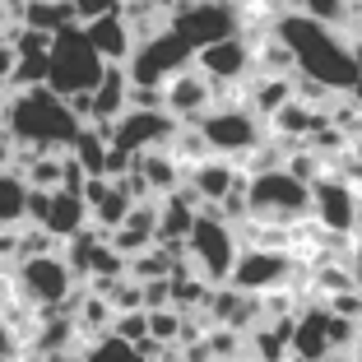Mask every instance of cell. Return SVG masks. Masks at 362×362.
I'll return each mask as SVG.
<instances>
[{"instance_id": "3957f363", "label": "cell", "mask_w": 362, "mask_h": 362, "mask_svg": "<svg viewBox=\"0 0 362 362\" xmlns=\"http://www.w3.org/2000/svg\"><path fill=\"white\" fill-rule=\"evenodd\" d=\"M107 75V61L98 56V47L88 42L84 23H70L52 37V52H47V84L61 98L70 93H93L98 79Z\"/></svg>"}, {"instance_id": "ffe728a7", "label": "cell", "mask_w": 362, "mask_h": 362, "mask_svg": "<svg viewBox=\"0 0 362 362\" xmlns=\"http://www.w3.org/2000/svg\"><path fill=\"white\" fill-rule=\"evenodd\" d=\"M126 107H130V75H126V65H107V75L98 79V88H93V121L112 126Z\"/></svg>"}, {"instance_id": "484cf974", "label": "cell", "mask_w": 362, "mask_h": 362, "mask_svg": "<svg viewBox=\"0 0 362 362\" xmlns=\"http://www.w3.org/2000/svg\"><path fill=\"white\" fill-rule=\"evenodd\" d=\"M79 362H144L135 353V344L117 339V334H103V339H88L79 349Z\"/></svg>"}, {"instance_id": "4dcf8cb0", "label": "cell", "mask_w": 362, "mask_h": 362, "mask_svg": "<svg viewBox=\"0 0 362 362\" xmlns=\"http://www.w3.org/2000/svg\"><path fill=\"white\" fill-rule=\"evenodd\" d=\"M302 14H316V19L325 23H344L349 19V0H298Z\"/></svg>"}, {"instance_id": "4316f807", "label": "cell", "mask_w": 362, "mask_h": 362, "mask_svg": "<svg viewBox=\"0 0 362 362\" xmlns=\"http://www.w3.org/2000/svg\"><path fill=\"white\" fill-rule=\"evenodd\" d=\"M103 298L112 302V311H139V307H144V284H139V279H130V274H121L117 284L103 293Z\"/></svg>"}, {"instance_id": "2e32d148", "label": "cell", "mask_w": 362, "mask_h": 362, "mask_svg": "<svg viewBox=\"0 0 362 362\" xmlns=\"http://www.w3.org/2000/svg\"><path fill=\"white\" fill-rule=\"evenodd\" d=\"M79 195H84V204H88V223L103 228V233H112V228L126 223L130 204H135L126 191H121V181H112V177H88Z\"/></svg>"}, {"instance_id": "5b68a950", "label": "cell", "mask_w": 362, "mask_h": 362, "mask_svg": "<svg viewBox=\"0 0 362 362\" xmlns=\"http://www.w3.org/2000/svg\"><path fill=\"white\" fill-rule=\"evenodd\" d=\"M186 251H191L195 274L218 288V284L233 279V265H237V256H242V237H237V228L228 223V218H218L214 204H200L195 228H191V237H186Z\"/></svg>"}, {"instance_id": "7c38bea8", "label": "cell", "mask_w": 362, "mask_h": 362, "mask_svg": "<svg viewBox=\"0 0 362 362\" xmlns=\"http://www.w3.org/2000/svg\"><path fill=\"white\" fill-rule=\"evenodd\" d=\"M172 28L200 52V47L218 42L228 33H242V14H237V5H228V0H186V5L172 10Z\"/></svg>"}, {"instance_id": "5bb4252c", "label": "cell", "mask_w": 362, "mask_h": 362, "mask_svg": "<svg viewBox=\"0 0 362 362\" xmlns=\"http://www.w3.org/2000/svg\"><path fill=\"white\" fill-rule=\"evenodd\" d=\"M218 98H223V88L214 84L195 61L186 65V70H177V75L163 84V107H168L177 121H200Z\"/></svg>"}, {"instance_id": "277c9868", "label": "cell", "mask_w": 362, "mask_h": 362, "mask_svg": "<svg viewBox=\"0 0 362 362\" xmlns=\"http://www.w3.org/2000/svg\"><path fill=\"white\" fill-rule=\"evenodd\" d=\"M246 200H251V218L293 228L302 218H311V181L293 177L288 168L251 172L246 177Z\"/></svg>"}, {"instance_id": "ac0fdd59", "label": "cell", "mask_w": 362, "mask_h": 362, "mask_svg": "<svg viewBox=\"0 0 362 362\" xmlns=\"http://www.w3.org/2000/svg\"><path fill=\"white\" fill-rule=\"evenodd\" d=\"M42 228H47L52 237H61V242H65V237H75L79 228H88V204H84V195L56 186V191H52V204H47Z\"/></svg>"}, {"instance_id": "8d00e7d4", "label": "cell", "mask_w": 362, "mask_h": 362, "mask_svg": "<svg viewBox=\"0 0 362 362\" xmlns=\"http://www.w3.org/2000/svg\"><path fill=\"white\" fill-rule=\"evenodd\" d=\"M358 362H362V358H358Z\"/></svg>"}, {"instance_id": "f546056e", "label": "cell", "mask_w": 362, "mask_h": 362, "mask_svg": "<svg viewBox=\"0 0 362 362\" xmlns=\"http://www.w3.org/2000/svg\"><path fill=\"white\" fill-rule=\"evenodd\" d=\"M320 302H325L334 316L358 320V325H362V288H344V293H330V298H320Z\"/></svg>"}, {"instance_id": "e0dca14e", "label": "cell", "mask_w": 362, "mask_h": 362, "mask_svg": "<svg viewBox=\"0 0 362 362\" xmlns=\"http://www.w3.org/2000/svg\"><path fill=\"white\" fill-rule=\"evenodd\" d=\"M84 33H88V42L98 47V56H103L107 65H126L130 52H135V33H130V23H126L121 10H107V14H98V19H84Z\"/></svg>"}, {"instance_id": "d6986e66", "label": "cell", "mask_w": 362, "mask_h": 362, "mask_svg": "<svg viewBox=\"0 0 362 362\" xmlns=\"http://www.w3.org/2000/svg\"><path fill=\"white\" fill-rule=\"evenodd\" d=\"M135 172L144 177V186H149L158 200H163V195H172L181 181H186V168H181L168 149H144V153H135Z\"/></svg>"}, {"instance_id": "6da1fadb", "label": "cell", "mask_w": 362, "mask_h": 362, "mask_svg": "<svg viewBox=\"0 0 362 362\" xmlns=\"http://www.w3.org/2000/svg\"><path fill=\"white\" fill-rule=\"evenodd\" d=\"M274 33L288 42L298 75L325 84L330 93H353V88L362 84L353 42H344L339 33H334V23H325V19H316V14H302L298 10V14H284V19L274 23Z\"/></svg>"}, {"instance_id": "ba28073f", "label": "cell", "mask_w": 362, "mask_h": 362, "mask_svg": "<svg viewBox=\"0 0 362 362\" xmlns=\"http://www.w3.org/2000/svg\"><path fill=\"white\" fill-rule=\"evenodd\" d=\"M191 61H195V47L168 23V28H158V33H149V37L135 42V52H130V61H126V75H130V84L163 88L177 70H186Z\"/></svg>"}, {"instance_id": "8992f818", "label": "cell", "mask_w": 362, "mask_h": 362, "mask_svg": "<svg viewBox=\"0 0 362 362\" xmlns=\"http://www.w3.org/2000/svg\"><path fill=\"white\" fill-rule=\"evenodd\" d=\"M195 126H200V135L209 139V153H223V158H237V163L256 149V144H265V135H269V121L256 117L242 98L214 103Z\"/></svg>"}, {"instance_id": "d4e9b609", "label": "cell", "mask_w": 362, "mask_h": 362, "mask_svg": "<svg viewBox=\"0 0 362 362\" xmlns=\"http://www.w3.org/2000/svg\"><path fill=\"white\" fill-rule=\"evenodd\" d=\"M177 260H181L177 251H168L163 242H153V246H144L139 256L126 260V274H130V279H168Z\"/></svg>"}, {"instance_id": "9c48e42d", "label": "cell", "mask_w": 362, "mask_h": 362, "mask_svg": "<svg viewBox=\"0 0 362 362\" xmlns=\"http://www.w3.org/2000/svg\"><path fill=\"white\" fill-rule=\"evenodd\" d=\"M311 274V265H302L293 251H269V246H242V256L233 265L228 284L242 293H274V288H293V279Z\"/></svg>"}, {"instance_id": "9a60e30c", "label": "cell", "mask_w": 362, "mask_h": 362, "mask_svg": "<svg viewBox=\"0 0 362 362\" xmlns=\"http://www.w3.org/2000/svg\"><path fill=\"white\" fill-rule=\"evenodd\" d=\"M242 181H246L242 163L223 158V153H209V158H200L195 168H186V186L200 195V204H218L228 191H237Z\"/></svg>"}, {"instance_id": "7402d4cb", "label": "cell", "mask_w": 362, "mask_h": 362, "mask_svg": "<svg viewBox=\"0 0 362 362\" xmlns=\"http://www.w3.org/2000/svg\"><path fill=\"white\" fill-rule=\"evenodd\" d=\"M112 302L103 298V293H93V288H84L75 298V330H79V339H103V334H112Z\"/></svg>"}, {"instance_id": "e575fe53", "label": "cell", "mask_w": 362, "mask_h": 362, "mask_svg": "<svg viewBox=\"0 0 362 362\" xmlns=\"http://www.w3.org/2000/svg\"><path fill=\"white\" fill-rule=\"evenodd\" d=\"M10 75H14V47H0V88H10Z\"/></svg>"}, {"instance_id": "4fadbf2b", "label": "cell", "mask_w": 362, "mask_h": 362, "mask_svg": "<svg viewBox=\"0 0 362 362\" xmlns=\"http://www.w3.org/2000/svg\"><path fill=\"white\" fill-rule=\"evenodd\" d=\"M181 121L172 117L168 107H126L117 121H112V144L130 153H144V149H168L172 130Z\"/></svg>"}, {"instance_id": "f1b7e54d", "label": "cell", "mask_w": 362, "mask_h": 362, "mask_svg": "<svg viewBox=\"0 0 362 362\" xmlns=\"http://www.w3.org/2000/svg\"><path fill=\"white\" fill-rule=\"evenodd\" d=\"M112 334L126 339V344H139L144 334H149V311L144 307L139 311H117V316H112Z\"/></svg>"}, {"instance_id": "d590c367", "label": "cell", "mask_w": 362, "mask_h": 362, "mask_svg": "<svg viewBox=\"0 0 362 362\" xmlns=\"http://www.w3.org/2000/svg\"><path fill=\"white\" fill-rule=\"evenodd\" d=\"M358 233H362V228H358Z\"/></svg>"}, {"instance_id": "cb8c5ba5", "label": "cell", "mask_w": 362, "mask_h": 362, "mask_svg": "<svg viewBox=\"0 0 362 362\" xmlns=\"http://www.w3.org/2000/svg\"><path fill=\"white\" fill-rule=\"evenodd\" d=\"M19 223H28V181H23V172L0 168V228Z\"/></svg>"}, {"instance_id": "52a82bcc", "label": "cell", "mask_w": 362, "mask_h": 362, "mask_svg": "<svg viewBox=\"0 0 362 362\" xmlns=\"http://www.w3.org/2000/svg\"><path fill=\"white\" fill-rule=\"evenodd\" d=\"M14 279V293H19L23 302H28L33 311H47V307H65V302L75 298L79 288V274L70 269V260L61 256V251H52V256H28V260H14L10 269Z\"/></svg>"}, {"instance_id": "d6a6232c", "label": "cell", "mask_w": 362, "mask_h": 362, "mask_svg": "<svg viewBox=\"0 0 362 362\" xmlns=\"http://www.w3.org/2000/svg\"><path fill=\"white\" fill-rule=\"evenodd\" d=\"M139 284H144V311L172 307V284H168V279H139Z\"/></svg>"}, {"instance_id": "836d02e7", "label": "cell", "mask_w": 362, "mask_h": 362, "mask_svg": "<svg viewBox=\"0 0 362 362\" xmlns=\"http://www.w3.org/2000/svg\"><path fill=\"white\" fill-rule=\"evenodd\" d=\"M126 0H75V14H79V23L84 19H98V14H107V10H121Z\"/></svg>"}, {"instance_id": "44dd1931", "label": "cell", "mask_w": 362, "mask_h": 362, "mask_svg": "<svg viewBox=\"0 0 362 362\" xmlns=\"http://www.w3.org/2000/svg\"><path fill=\"white\" fill-rule=\"evenodd\" d=\"M288 98H293V75H251V79H246V98H242V103L251 107L256 117L269 121Z\"/></svg>"}, {"instance_id": "30bf717a", "label": "cell", "mask_w": 362, "mask_h": 362, "mask_svg": "<svg viewBox=\"0 0 362 362\" xmlns=\"http://www.w3.org/2000/svg\"><path fill=\"white\" fill-rule=\"evenodd\" d=\"M195 65L223 88L218 103H228V98H237V88H242L246 79L256 75V42H251L246 33H228L218 42L200 47V52H195Z\"/></svg>"}, {"instance_id": "7a4b0ae2", "label": "cell", "mask_w": 362, "mask_h": 362, "mask_svg": "<svg viewBox=\"0 0 362 362\" xmlns=\"http://www.w3.org/2000/svg\"><path fill=\"white\" fill-rule=\"evenodd\" d=\"M0 126L10 130L19 149H70L84 121L75 117L70 98H61L52 84L5 88L0 98Z\"/></svg>"}, {"instance_id": "603a6c76", "label": "cell", "mask_w": 362, "mask_h": 362, "mask_svg": "<svg viewBox=\"0 0 362 362\" xmlns=\"http://www.w3.org/2000/svg\"><path fill=\"white\" fill-rule=\"evenodd\" d=\"M28 28H37V33H61V28H70V23H79V14H75V0H28L23 5V14H19Z\"/></svg>"}, {"instance_id": "8fae6325", "label": "cell", "mask_w": 362, "mask_h": 362, "mask_svg": "<svg viewBox=\"0 0 362 362\" xmlns=\"http://www.w3.org/2000/svg\"><path fill=\"white\" fill-rule=\"evenodd\" d=\"M311 218H316L320 228H330V233L358 237V228H362V191L325 168V177L311 181Z\"/></svg>"}, {"instance_id": "83f0119b", "label": "cell", "mask_w": 362, "mask_h": 362, "mask_svg": "<svg viewBox=\"0 0 362 362\" xmlns=\"http://www.w3.org/2000/svg\"><path fill=\"white\" fill-rule=\"evenodd\" d=\"M181 320H186V311H177V307H153L149 311V334H153V339H163V344H177L181 339Z\"/></svg>"}, {"instance_id": "1f68e13d", "label": "cell", "mask_w": 362, "mask_h": 362, "mask_svg": "<svg viewBox=\"0 0 362 362\" xmlns=\"http://www.w3.org/2000/svg\"><path fill=\"white\" fill-rule=\"evenodd\" d=\"M19 358H23V339L10 320L0 316V362H19Z\"/></svg>"}]
</instances>
